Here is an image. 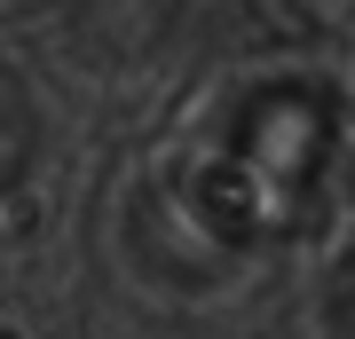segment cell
Masks as SVG:
<instances>
[{
  "instance_id": "obj_3",
  "label": "cell",
  "mask_w": 355,
  "mask_h": 339,
  "mask_svg": "<svg viewBox=\"0 0 355 339\" xmlns=\"http://www.w3.org/2000/svg\"><path fill=\"white\" fill-rule=\"evenodd\" d=\"M331 308H340V331L355 339V261L340 268V292H331Z\"/></svg>"
},
{
  "instance_id": "obj_4",
  "label": "cell",
  "mask_w": 355,
  "mask_h": 339,
  "mask_svg": "<svg viewBox=\"0 0 355 339\" xmlns=\"http://www.w3.org/2000/svg\"><path fill=\"white\" fill-rule=\"evenodd\" d=\"M0 339H24V331H8V324H0Z\"/></svg>"
},
{
  "instance_id": "obj_2",
  "label": "cell",
  "mask_w": 355,
  "mask_h": 339,
  "mask_svg": "<svg viewBox=\"0 0 355 339\" xmlns=\"http://www.w3.org/2000/svg\"><path fill=\"white\" fill-rule=\"evenodd\" d=\"M32 150H40V119H32V103H24V87H16L8 71H0V205L24 189V174H32Z\"/></svg>"
},
{
  "instance_id": "obj_1",
  "label": "cell",
  "mask_w": 355,
  "mask_h": 339,
  "mask_svg": "<svg viewBox=\"0 0 355 339\" xmlns=\"http://www.w3.org/2000/svg\"><path fill=\"white\" fill-rule=\"evenodd\" d=\"M355 150L347 87L300 55L229 63L158 134L150 189L214 261H268L316 237Z\"/></svg>"
}]
</instances>
